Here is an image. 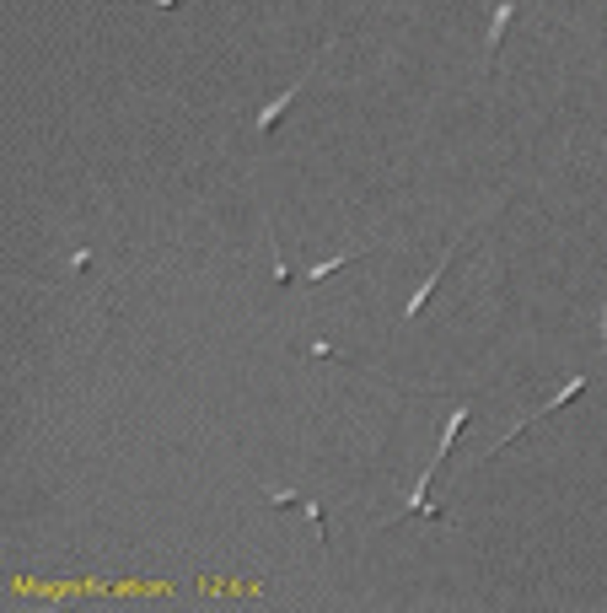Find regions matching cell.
<instances>
[{
	"label": "cell",
	"mask_w": 607,
	"mask_h": 613,
	"mask_svg": "<svg viewBox=\"0 0 607 613\" xmlns=\"http://www.w3.org/2000/svg\"><path fill=\"white\" fill-rule=\"evenodd\" d=\"M516 22V0H494V16H489V38H484V55H489V70L500 60V44H505V27Z\"/></svg>",
	"instance_id": "6da1fadb"
},
{
	"label": "cell",
	"mask_w": 607,
	"mask_h": 613,
	"mask_svg": "<svg viewBox=\"0 0 607 613\" xmlns=\"http://www.w3.org/2000/svg\"><path fill=\"white\" fill-rule=\"evenodd\" d=\"M371 247H350V253H333V258H323V264H312L306 269V280H323V275H333V269H344V264H355V258H365Z\"/></svg>",
	"instance_id": "277c9868"
},
{
	"label": "cell",
	"mask_w": 607,
	"mask_h": 613,
	"mask_svg": "<svg viewBox=\"0 0 607 613\" xmlns=\"http://www.w3.org/2000/svg\"><path fill=\"white\" fill-rule=\"evenodd\" d=\"M140 5H162V11H178L183 0H140Z\"/></svg>",
	"instance_id": "52a82bcc"
},
{
	"label": "cell",
	"mask_w": 607,
	"mask_h": 613,
	"mask_svg": "<svg viewBox=\"0 0 607 613\" xmlns=\"http://www.w3.org/2000/svg\"><path fill=\"white\" fill-rule=\"evenodd\" d=\"M312 75H317V65L306 70V75H302V81H296V86H285V92H280L274 103H264V108H258V129H274V124L285 119V108H291V103L302 97V86H306V81H312Z\"/></svg>",
	"instance_id": "3957f363"
},
{
	"label": "cell",
	"mask_w": 607,
	"mask_h": 613,
	"mask_svg": "<svg viewBox=\"0 0 607 613\" xmlns=\"http://www.w3.org/2000/svg\"><path fill=\"white\" fill-rule=\"evenodd\" d=\"M264 500H269L274 511H291V506H302V495H296V490H264Z\"/></svg>",
	"instance_id": "5b68a950"
},
{
	"label": "cell",
	"mask_w": 607,
	"mask_h": 613,
	"mask_svg": "<svg viewBox=\"0 0 607 613\" xmlns=\"http://www.w3.org/2000/svg\"><path fill=\"white\" fill-rule=\"evenodd\" d=\"M70 269H75V275H86V269H92V247H81V253L70 258Z\"/></svg>",
	"instance_id": "8992f818"
},
{
	"label": "cell",
	"mask_w": 607,
	"mask_h": 613,
	"mask_svg": "<svg viewBox=\"0 0 607 613\" xmlns=\"http://www.w3.org/2000/svg\"><path fill=\"white\" fill-rule=\"evenodd\" d=\"M463 247H468V243H457V247H452V253H446V258H441V264H435V269H430V280H425V286H420V291H414V302L403 306V323H414V317L425 312V302H430V296H435V286L446 280V264H452V258H457Z\"/></svg>",
	"instance_id": "7a4b0ae2"
}]
</instances>
